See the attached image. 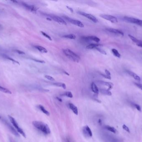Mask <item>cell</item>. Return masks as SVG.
<instances>
[{
  "instance_id": "cell-47",
  "label": "cell",
  "mask_w": 142,
  "mask_h": 142,
  "mask_svg": "<svg viewBox=\"0 0 142 142\" xmlns=\"http://www.w3.org/2000/svg\"><path fill=\"white\" fill-rule=\"evenodd\" d=\"M1 117H0V119H1Z\"/></svg>"
},
{
  "instance_id": "cell-43",
  "label": "cell",
  "mask_w": 142,
  "mask_h": 142,
  "mask_svg": "<svg viewBox=\"0 0 142 142\" xmlns=\"http://www.w3.org/2000/svg\"><path fill=\"white\" fill-rule=\"evenodd\" d=\"M57 98L60 102H62V100L61 99V98H58V97H57Z\"/></svg>"
},
{
  "instance_id": "cell-17",
  "label": "cell",
  "mask_w": 142,
  "mask_h": 142,
  "mask_svg": "<svg viewBox=\"0 0 142 142\" xmlns=\"http://www.w3.org/2000/svg\"><path fill=\"white\" fill-rule=\"evenodd\" d=\"M91 89L94 93H95L96 94H98L99 92V90L97 86L94 82H93L91 83Z\"/></svg>"
},
{
  "instance_id": "cell-46",
  "label": "cell",
  "mask_w": 142,
  "mask_h": 142,
  "mask_svg": "<svg viewBox=\"0 0 142 142\" xmlns=\"http://www.w3.org/2000/svg\"><path fill=\"white\" fill-rule=\"evenodd\" d=\"M64 73H65V74H66V75H67V76H69V73H67V72H66V71H65V72H64Z\"/></svg>"
},
{
  "instance_id": "cell-41",
  "label": "cell",
  "mask_w": 142,
  "mask_h": 142,
  "mask_svg": "<svg viewBox=\"0 0 142 142\" xmlns=\"http://www.w3.org/2000/svg\"><path fill=\"white\" fill-rule=\"evenodd\" d=\"M66 142H72L71 141L70 139H69V138H67L66 139Z\"/></svg>"
},
{
  "instance_id": "cell-21",
  "label": "cell",
  "mask_w": 142,
  "mask_h": 142,
  "mask_svg": "<svg viewBox=\"0 0 142 142\" xmlns=\"http://www.w3.org/2000/svg\"><path fill=\"white\" fill-rule=\"evenodd\" d=\"M128 37L130 38V39L132 40V41H133L134 43H136V44L142 43V41H141V40H138L137 39H136V38L134 37L133 36H132L131 35H129H129H128Z\"/></svg>"
},
{
  "instance_id": "cell-7",
  "label": "cell",
  "mask_w": 142,
  "mask_h": 142,
  "mask_svg": "<svg viewBox=\"0 0 142 142\" xmlns=\"http://www.w3.org/2000/svg\"><path fill=\"white\" fill-rule=\"evenodd\" d=\"M77 13L80 15L85 17L86 18H87L89 19L92 21L94 23H97L98 22V20L97 19V18H96L93 15H91V14H89V13H86L84 12H81V11H78Z\"/></svg>"
},
{
  "instance_id": "cell-38",
  "label": "cell",
  "mask_w": 142,
  "mask_h": 142,
  "mask_svg": "<svg viewBox=\"0 0 142 142\" xmlns=\"http://www.w3.org/2000/svg\"><path fill=\"white\" fill-rule=\"evenodd\" d=\"M105 73H106V75L109 76H111V73H110V71H108V70L105 69Z\"/></svg>"
},
{
  "instance_id": "cell-22",
  "label": "cell",
  "mask_w": 142,
  "mask_h": 142,
  "mask_svg": "<svg viewBox=\"0 0 142 142\" xmlns=\"http://www.w3.org/2000/svg\"><path fill=\"white\" fill-rule=\"evenodd\" d=\"M2 56H3V58H5L6 59H7L8 60L11 61L13 62L14 63L18 64V65H20V63H19L18 61H16V60H15L13 58H11L10 57H9V56H8L7 55L4 54H2Z\"/></svg>"
},
{
  "instance_id": "cell-8",
  "label": "cell",
  "mask_w": 142,
  "mask_h": 142,
  "mask_svg": "<svg viewBox=\"0 0 142 142\" xmlns=\"http://www.w3.org/2000/svg\"><path fill=\"white\" fill-rule=\"evenodd\" d=\"M2 121L3 122V123H4V124L7 126V127L8 128V129L10 130V132H11L13 135H15V136H17V137H19L20 136V135H19V133H18V131H16L15 130V128L12 126V125H11L7 121H6V120H4V119L2 120Z\"/></svg>"
},
{
  "instance_id": "cell-11",
  "label": "cell",
  "mask_w": 142,
  "mask_h": 142,
  "mask_svg": "<svg viewBox=\"0 0 142 142\" xmlns=\"http://www.w3.org/2000/svg\"><path fill=\"white\" fill-rule=\"evenodd\" d=\"M22 5L27 10L34 13H36L38 9V8L32 5L28 4V3H22Z\"/></svg>"
},
{
  "instance_id": "cell-10",
  "label": "cell",
  "mask_w": 142,
  "mask_h": 142,
  "mask_svg": "<svg viewBox=\"0 0 142 142\" xmlns=\"http://www.w3.org/2000/svg\"><path fill=\"white\" fill-rule=\"evenodd\" d=\"M82 40L88 42L90 40L94 41L98 43L100 41V39L98 37L95 36H82Z\"/></svg>"
},
{
  "instance_id": "cell-44",
  "label": "cell",
  "mask_w": 142,
  "mask_h": 142,
  "mask_svg": "<svg viewBox=\"0 0 142 142\" xmlns=\"http://www.w3.org/2000/svg\"><path fill=\"white\" fill-rule=\"evenodd\" d=\"M98 123H99L100 124H101V123H102V122H101V119H99V120H98Z\"/></svg>"
},
{
  "instance_id": "cell-5",
  "label": "cell",
  "mask_w": 142,
  "mask_h": 142,
  "mask_svg": "<svg viewBox=\"0 0 142 142\" xmlns=\"http://www.w3.org/2000/svg\"><path fill=\"white\" fill-rule=\"evenodd\" d=\"M63 18H64L65 19L67 20L68 21H69V22L70 23L73 25H76L77 26L79 27L80 28H82L84 27L83 24L80 21L71 18H69V17L67 16H63Z\"/></svg>"
},
{
  "instance_id": "cell-25",
  "label": "cell",
  "mask_w": 142,
  "mask_h": 142,
  "mask_svg": "<svg viewBox=\"0 0 142 142\" xmlns=\"http://www.w3.org/2000/svg\"><path fill=\"white\" fill-rule=\"evenodd\" d=\"M105 129H107V130H109L113 133H116L117 132V130H116V129H115L114 127H111L110 126H105Z\"/></svg>"
},
{
  "instance_id": "cell-27",
  "label": "cell",
  "mask_w": 142,
  "mask_h": 142,
  "mask_svg": "<svg viewBox=\"0 0 142 142\" xmlns=\"http://www.w3.org/2000/svg\"><path fill=\"white\" fill-rule=\"evenodd\" d=\"M0 91L1 92H3V93H7V94H12L11 92L8 89H7L6 88H5V87L1 86H0Z\"/></svg>"
},
{
  "instance_id": "cell-34",
  "label": "cell",
  "mask_w": 142,
  "mask_h": 142,
  "mask_svg": "<svg viewBox=\"0 0 142 142\" xmlns=\"http://www.w3.org/2000/svg\"><path fill=\"white\" fill-rule=\"evenodd\" d=\"M134 84L138 88L142 90V84L137 83H134Z\"/></svg>"
},
{
  "instance_id": "cell-37",
  "label": "cell",
  "mask_w": 142,
  "mask_h": 142,
  "mask_svg": "<svg viewBox=\"0 0 142 142\" xmlns=\"http://www.w3.org/2000/svg\"><path fill=\"white\" fill-rule=\"evenodd\" d=\"M134 106H135V108L137 109L139 111H141V107L139 105H138V104H135L134 105Z\"/></svg>"
},
{
  "instance_id": "cell-13",
  "label": "cell",
  "mask_w": 142,
  "mask_h": 142,
  "mask_svg": "<svg viewBox=\"0 0 142 142\" xmlns=\"http://www.w3.org/2000/svg\"><path fill=\"white\" fill-rule=\"evenodd\" d=\"M107 31H108L110 33H112L113 34H115L117 36H123L124 34L122 31L120 30L115 29V28H108L106 29Z\"/></svg>"
},
{
  "instance_id": "cell-39",
  "label": "cell",
  "mask_w": 142,
  "mask_h": 142,
  "mask_svg": "<svg viewBox=\"0 0 142 142\" xmlns=\"http://www.w3.org/2000/svg\"><path fill=\"white\" fill-rule=\"evenodd\" d=\"M15 51L17 52V53H18V54H25L24 52H23V51H22L21 50H15Z\"/></svg>"
},
{
  "instance_id": "cell-9",
  "label": "cell",
  "mask_w": 142,
  "mask_h": 142,
  "mask_svg": "<svg viewBox=\"0 0 142 142\" xmlns=\"http://www.w3.org/2000/svg\"><path fill=\"white\" fill-rule=\"evenodd\" d=\"M47 16H48V17L51 18L55 22L59 24H62L63 25H66L67 24L66 21L63 19L62 18H61L60 17L53 15H47Z\"/></svg>"
},
{
  "instance_id": "cell-33",
  "label": "cell",
  "mask_w": 142,
  "mask_h": 142,
  "mask_svg": "<svg viewBox=\"0 0 142 142\" xmlns=\"http://www.w3.org/2000/svg\"><path fill=\"white\" fill-rule=\"evenodd\" d=\"M123 129H124V130L126 131L127 132H128V133H130V129H129V128L127 127V126L126 125H123Z\"/></svg>"
},
{
  "instance_id": "cell-19",
  "label": "cell",
  "mask_w": 142,
  "mask_h": 142,
  "mask_svg": "<svg viewBox=\"0 0 142 142\" xmlns=\"http://www.w3.org/2000/svg\"><path fill=\"white\" fill-rule=\"evenodd\" d=\"M37 108L39 109H40L42 112L46 114L47 116H50V112H49L47 110L45 109V108H44V107L43 106V105H37Z\"/></svg>"
},
{
  "instance_id": "cell-2",
  "label": "cell",
  "mask_w": 142,
  "mask_h": 142,
  "mask_svg": "<svg viewBox=\"0 0 142 142\" xmlns=\"http://www.w3.org/2000/svg\"><path fill=\"white\" fill-rule=\"evenodd\" d=\"M63 52L68 58L74 62L79 63L80 61V57L70 49H63Z\"/></svg>"
},
{
  "instance_id": "cell-29",
  "label": "cell",
  "mask_w": 142,
  "mask_h": 142,
  "mask_svg": "<svg viewBox=\"0 0 142 142\" xmlns=\"http://www.w3.org/2000/svg\"><path fill=\"white\" fill-rule=\"evenodd\" d=\"M95 49H96L97 51H98V52L100 53H101V54H102L103 55H106L107 54L106 52H105V51L104 50H103V49H102V48H100V47H97Z\"/></svg>"
},
{
  "instance_id": "cell-15",
  "label": "cell",
  "mask_w": 142,
  "mask_h": 142,
  "mask_svg": "<svg viewBox=\"0 0 142 142\" xmlns=\"http://www.w3.org/2000/svg\"><path fill=\"white\" fill-rule=\"evenodd\" d=\"M127 72L130 76L133 77V79L136 80L137 81L139 82L141 81V78L139 77V76H138V75H137L136 73H135L132 71H127Z\"/></svg>"
},
{
  "instance_id": "cell-6",
  "label": "cell",
  "mask_w": 142,
  "mask_h": 142,
  "mask_svg": "<svg viewBox=\"0 0 142 142\" xmlns=\"http://www.w3.org/2000/svg\"><path fill=\"white\" fill-rule=\"evenodd\" d=\"M100 17L101 18H103V19L107 20V21H109L112 23H117L118 22L117 18L116 17L111 16V15H107V14H101L100 15Z\"/></svg>"
},
{
  "instance_id": "cell-28",
  "label": "cell",
  "mask_w": 142,
  "mask_h": 142,
  "mask_svg": "<svg viewBox=\"0 0 142 142\" xmlns=\"http://www.w3.org/2000/svg\"><path fill=\"white\" fill-rule=\"evenodd\" d=\"M53 85H54V86H58V87H62L63 89H66V84L65 83H53Z\"/></svg>"
},
{
  "instance_id": "cell-1",
  "label": "cell",
  "mask_w": 142,
  "mask_h": 142,
  "mask_svg": "<svg viewBox=\"0 0 142 142\" xmlns=\"http://www.w3.org/2000/svg\"><path fill=\"white\" fill-rule=\"evenodd\" d=\"M32 125L36 129L44 134L49 135L51 133V130L48 126L43 122L34 121L32 122Z\"/></svg>"
},
{
  "instance_id": "cell-3",
  "label": "cell",
  "mask_w": 142,
  "mask_h": 142,
  "mask_svg": "<svg viewBox=\"0 0 142 142\" xmlns=\"http://www.w3.org/2000/svg\"><path fill=\"white\" fill-rule=\"evenodd\" d=\"M8 117L10 121L11 122V123H12L13 125L15 128V129H16V130L18 131V133H20L22 136H23L24 137L26 138V135L24 132L23 130H22V128H21V127H19L18 123L17 122L15 118L10 116H8Z\"/></svg>"
},
{
  "instance_id": "cell-20",
  "label": "cell",
  "mask_w": 142,
  "mask_h": 142,
  "mask_svg": "<svg viewBox=\"0 0 142 142\" xmlns=\"http://www.w3.org/2000/svg\"><path fill=\"white\" fill-rule=\"evenodd\" d=\"M35 47L40 52L42 53H47L48 52V51L47 49H46L45 48L43 47V46H35Z\"/></svg>"
},
{
  "instance_id": "cell-4",
  "label": "cell",
  "mask_w": 142,
  "mask_h": 142,
  "mask_svg": "<svg viewBox=\"0 0 142 142\" xmlns=\"http://www.w3.org/2000/svg\"><path fill=\"white\" fill-rule=\"evenodd\" d=\"M123 19L126 22L135 24L142 27V20H141L127 16L124 17Z\"/></svg>"
},
{
  "instance_id": "cell-24",
  "label": "cell",
  "mask_w": 142,
  "mask_h": 142,
  "mask_svg": "<svg viewBox=\"0 0 142 142\" xmlns=\"http://www.w3.org/2000/svg\"><path fill=\"white\" fill-rule=\"evenodd\" d=\"M111 51L113 53V55H114L115 56H116V57L118 58H120L121 55L116 49L113 48L111 50Z\"/></svg>"
},
{
  "instance_id": "cell-32",
  "label": "cell",
  "mask_w": 142,
  "mask_h": 142,
  "mask_svg": "<svg viewBox=\"0 0 142 142\" xmlns=\"http://www.w3.org/2000/svg\"><path fill=\"white\" fill-rule=\"evenodd\" d=\"M45 77L47 79L49 80H50V81H54V80H55L54 78H53L51 76H49V75H45Z\"/></svg>"
},
{
  "instance_id": "cell-40",
  "label": "cell",
  "mask_w": 142,
  "mask_h": 142,
  "mask_svg": "<svg viewBox=\"0 0 142 142\" xmlns=\"http://www.w3.org/2000/svg\"><path fill=\"white\" fill-rule=\"evenodd\" d=\"M66 7L68 9H69V11H70L71 13H73V9H72V8H71V7H69V6H67Z\"/></svg>"
},
{
  "instance_id": "cell-26",
  "label": "cell",
  "mask_w": 142,
  "mask_h": 142,
  "mask_svg": "<svg viewBox=\"0 0 142 142\" xmlns=\"http://www.w3.org/2000/svg\"><path fill=\"white\" fill-rule=\"evenodd\" d=\"M62 37L66 39H75L76 38V36L73 34H69L68 35H66L65 36H63Z\"/></svg>"
},
{
  "instance_id": "cell-18",
  "label": "cell",
  "mask_w": 142,
  "mask_h": 142,
  "mask_svg": "<svg viewBox=\"0 0 142 142\" xmlns=\"http://www.w3.org/2000/svg\"><path fill=\"white\" fill-rule=\"evenodd\" d=\"M102 45L101 44H100L99 43H91L90 44L88 45L87 47V49H95L97 47H98L99 46H102Z\"/></svg>"
},
{
  "instance_id": "cell-42",
  "label": "cell",
  "mask_w": 142,
  "mask_h": 142,
  "mask_svg": "<svg viewBox=\"0 0 142 142\" xmlns=\"http://www.w3.org/2000/svg\"><path fill=\"white\" fill-rule=\"evenodd\" d=\"M136 45H137V46H139V47H142V43H138V44H137Z\"/></svg>"
},
{
  "instance_id": "cell-14",
  "label": "cell",
  "mask_w": 142,
  "mask_h": 142,
  "mask_svg": "<svg viewBox=\"0 0 142 142\" xmlns=\"http://www.w3.org/2000/svg\"><path fill=\"white\" fill-rule=\"evenodd\" d=\"M97 82L99 84L102 85H104V86H105L108 87V90H111V89L113 88V83L109 82L101 81V80H98V81Z\"/></svg>"
},
{
  "instance_id": "cell-16",
  "label": "cell",
  "mask_w": 142,
  "mask_h": 142,
  "mask_svg": "<svg viewBox=\"0 0 142 142\" xmlns=\"http://www.w3.org/2000/svg\"><path fill=\"white\" fill-rule=\"evenodd\" d=\"M69 106L70 109L72 110V112L75 113V115H78V108L75 105L72 103H69Z\"/></svg>"
},
{
  "instance_id": "cell-45",
  "label": "cell",
  "mask_w": 142,
  "mask_h": 142,
  "mask_svg": "<svg viewBox=\"0 0 142 142\" xmlns=\"http://www.w3.org/2000/svg\"><path fill=\"white\" fill-rule=\"evenodd\" d=\"M47 19L48 20V21H52V19L51 18H49V17H48V18H47Z\"/></svg>"
},
{
  "instance_id": "cell-36",
  "label": "cell",
  "mask_w": 142,
  "mask_h": 142,
  "mask_svg": "<svg viewBox=\"0 0 142 142\" xmlns=\"http://www.w3.org/2000/svg\"><path fill=\"white\" fill-rule=\"evenodd\" d=\"M32 60H33V61H35V62H36L39 63H45V62L44 61H43V60L34 59Z\"/></svg>"
},
{
  "instance_id": "cell-30",
  "label": "cell",
  "mask_w": 142,
  "mask_h": 142,
  "mask_svg": "<svg viewBox=\"0 0 142 142\" xmlns=\"http://www.w3.org/2000/svg\"><path fill=\"white\" fill-rule=\"evenodd\" d=\"M41 33L43 35V36L46 37V38H47V39H49L50 40H52V39L51 37H50L48 34H47L46 33H45V32L42 31H41Z\"/></svg>"
},
{
  "instance_id": "cell-31",
  "label": "cell",
  "mask_w": 142,
  "mask_h": 142,
  "mask_svg": "<svg viewBox=\"0 0 142 142\" xmlns=\"http://www.w3.org/2000/svg\"><path fill=\"white\" fill-rule=\"evenodd\" d=\"M65 95L69 97V98H73V95L72 94V92H70V91H67V92H66L65 94Z\"/></svg>"
},
{
  "instance_id": "cell-35",
  "label": "cell",
  "mask_w": 142,
  "mask_h": 142,
  "mask_svg": "<svg viewBox=\"0 0 142 142\" xmlns=\"http://www.w3.org/2000/svg\"><path fill=\"white\" fill-rule=\"evenodd\" d=\"M101 75L105 79H109V80H111V76H107L106 75H105L104 74H101Z\"/></svg>"
},
{
  "instance_id": "cell-12",
  "label": "cell",
  "mask_w": 142,
  "mask_h": 142,
  "mask_svg": "<svg viewBox=\"0 0 142 142\" xmlns=\"http://www.w3.org/2000/svg\"><path fill=\"white\" fill-rule=\"evenodd\" d=\"M83 134L87 138H90L92 136V133L90 127L88 126H86L83 128Z\"/></svg>"
},
{
  "instance_id": "cell-23",
  "label": "cell",
  "mask_w": 142,
  "mask_h": 142,
  "mask_svg": "<svg viewBox=\"0 0 142 142\" xmlns=\"http://www.w3.org/2000/svg\"><path fill=\"white\" fill-rule=\"evenodd\" d=\"M99 91L101 93H102L103 94L107 95L109 96H111L112 95L111 92H110V90H108V89H101Z\"/></svg>"
}]
</instances>
